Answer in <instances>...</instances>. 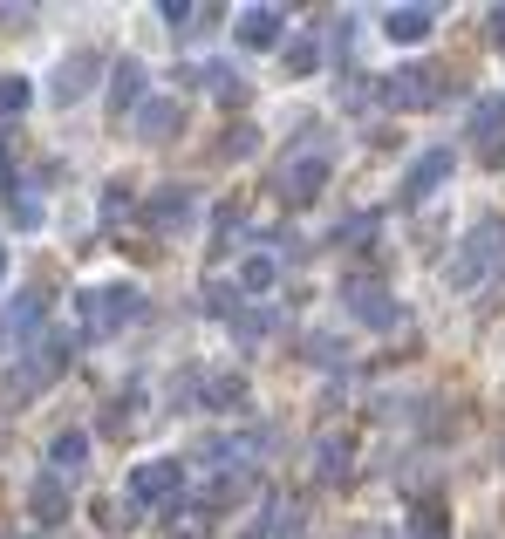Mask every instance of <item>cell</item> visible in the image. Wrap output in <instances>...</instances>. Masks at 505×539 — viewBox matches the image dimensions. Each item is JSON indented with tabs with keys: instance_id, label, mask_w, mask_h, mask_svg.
Wrapping results in <instances>:
<instances>
[{
	"instance_id": "obj_1",
	"label": "cell",
	"mask_w": 505,
	"mask_h": 539,
	"mask_svg": "<svg viewBox=\"0 0 505 539\" xmlns=\"http://www.w3.org/2000/svg\"><path fill=\"white\" fill-rule=\"evenodd\" d=\"M499 267H505V219H478V226L465 232V246L444 260V287H451V294H478Z\"/></svg>"
},
{
	"instance_id": "obj_2",
	"label": "cell",
	"mask_w": 505,
	"mask_h": 539,
	"mask_svg": "<svg viewBox=\"0 0 505 539\" xmlns=\"http://www.w3.org/2000/svg\"><path fill=\"white\" fill-rule=\"evenodd\" d=\"M76 314H82V328L103 342V335H117V328H130V321L144 314V294H137L130 280H110V287H89L76 301Z\"/></svg>"
},
{
	"instance_id": "obj_3",
	"label": "cell",
	"mask_w": 505,
	"mask_h": 539,
	"mask_svg": "<svg viewBox=\"0 0 505 539\" xmlns=\"http://www.w3.org/2000/svg\"><path fill=\"white\" fill-rule=\"evenodd\" d=\"M123 499L137 505H164V512H178V499H185V464L178 458H144L130 464V485H123Z\"/></svg>"
},
{
	"instance_id": "obj_4",
	"label": "cell",
	"mask_w": 505,
	"mask_h": 539,
	"mask_svg": "<svg viewBox=\"0 0 505 539\" xmlns=\"http://www.w3.org/2000/svg\"><path fill=\"white\" fill-rule=\"evenodd\" d=\"M96 69H103V55H96V48L62 55V62H55V76H48V103H62V110H69V103H82V96L96 89Z\"/></svg>"
},
{
	"instance_id": "obj_5",
	"label": "cell",
	"mask_w": 505,
	"mask_h": 539,
	"mask_svg": "<svg viewBox=\"0 0 505 539\" xmlns=\"http://www.w3.org/2000/svg\"><path fill=\"white\" fill-rule=\"evenodd\" d=\"M437 69H396V76H383V103L396 116H410V110H430V103H437V96H444V89H437Z\"/></svg>"
},
{
	"instance_id": "obj_6",
	"label": "cell",
	"mask_w": 505,
	"mask_h": 539,
	"mask_svg": "<svg viewBox=\"0 0 505 539\" xmlns=\"http://www.w3.org/2000/svg\"><path fill=\"white\" fill-rule=\"evenodd\" d=\"M342 301H349V314L362 321V328H396V321H403V308L389 301L376 280H349V287H342Z\"/></svg>"
},
{
	"instance_id": "obj_7",
	"label": "cell",
	"mask_w": 505,
	"mask_h": 539,
	"mask_svg": "<svg viewBox=\"0 0 505 539\" xmlns=\"http://www.w3.org/2000/svg\"><path fill=\"white\" fill-rule=\"evenodd\" d=\"M444 178H451V144H430V151L417 157L410 171H403V205H424V198L437 192Z\"/></svg>"
},
{
	"instance_id": "obj_8",
	"label": "cell",
	"mask_w": 505,
	"mask_h": 539,
	"mask_svg": "<svg viewBox=\"0 0 505 539\" xmlns=\"http://www.w3.org/2000/svg\"><path fill=\"white\" fill-rule=\"evenodd\" d=\"M465 130L478 137V144H485V157L499 164V157H505V96H471Z\"/></svg>"
},
{
	"instance_id": "obj_9",
	"label": "cell",
	"mask_w": 505,
	"mask_h": 539,
	"mask_svg": "<svg viewBox=\"0 0 505 539\" xmlns=\"http://www.w3.org/2000/svg\"><path fill=\"white\" fill-rule=\"evenodd\" d=\"M321 185H328V157L321 151H301L294 164H280V192L287 198H321Z\"/></svg>"
},
{
	"instance_id": "obj_10",
	"label": "cell",
	"mask_w": 505,
	"mask_h": 539,
	"mask_svg": "<svg viewBox=\"0 0 505 539\" xmlns=\"http://www.w3.org/2000/svg\"><path fill=\"white\" fill-rule=\"evenodd\" d=\"M280 28H287V14H280V7H239V14H233V35L246 41V48H273ZM280 48H287V41H280Z\"/></svg>"
},
{
	"instance_id": "obj_11",
	"label": "cell",
	"mask_w": 505,
	"mask_h": 539,
	"mask_svg": "<svg viewBox=\"0 0 505 539\" xmlns=\"http://www.w3.org/2000/svg\"><path fill=\"white\" fill-rule=\"evenodd\" d=\"M28 512H35L41 526H62V519H69V478L41 471L35 485H28Z\"/></svg>"
},
{
	"instance_id": "obj_12",
	"label": "cell",
	"mask_w": 505,
	"mask_h": 539,
	"mask_svg": "<svg viewBox=\"0 0 505 539\" xmlns=\"http://www.w3.org/2000/svg\"><path fill=\"white\" fill-rule=\"evenodd\" d=\"M144 82H151V76H144V62H137V55H123L117 69H110V103H117V116L123 110L137 116L144 103H151V96H144Z\"/></svg>"
},
{
	"instance_id": "obj_13",
	"label": "cell",
	"mask_w": 505,
	"mask_h": 539,
	"mask_svg": "<svg viewBox=\"0 0 505 539\" xmlns=\"http://www.w3.org/2000/svg\"><path fill=\"white\" fill-rule=\"evenodd\" d=\"M130 123H137V137H144V144H164L171 130H185V110H178L171 96H151V103L130 116Z\"/></svg>"
},
{
	"instance_id": "obj_14",
	"label": "cell",
	"mask_w": 505,
	"mask_h": 539,
	"mask_svg": "<svg viewBox=\"0 0 505 539\" xmlns=\"http://www.w3.org/2000/svg\"><path fill=\"white\" fill-rule=\"evenodd\" d=\"M192 212H198L192 185H164V192L151 198V226H157V232H171V226H192Z\"/></svg>"
},
{
	"instance_id": "obj_15",
	"label": "cell",
	"mask_w": 505,
	"mask_h": 539,
	"mask_svg": "<svg viewBox=\"0 0 505 539\" xmlns=\"http://www.w3.org/2000/svg\"><path fill=\"white\" fill-rule=\"evenodd\" d=\"M430 28H437V14H430V7H389V14H383V35L403 41V48L430 41Z\"/></svg>"
},
{
	"instance_id": "obj_16",
	"label": "cell",
	"mask_w": 505,
	"mask_h": 539,
	"mask_svg": "<svg viewBox=\"0 0 505 539\" xmlns=\"http://www.w3.org/2000/svg\"><path fill=\"white\" fill-rule=\"evenodd\" d=\"M82 464H89V430H62V437L48 444V471H55V478H76Z\"/></svg>"
},
{
	"instance_id": "obj_17",
	"label": "cell",
	"mask_w": 505,
	"mask_h": 539,
	"mask_svg": "<svg viewBox=\"0 0 505 539\" xmlns=\"http://www.w3.org/2000/svg\"><path fill=\"white\" fill-rule=\"evenodd\" d=\"M273 280H280L273 253H246V260H239V273H233V287H239V294H253V301H267Z\"/></svg>"
},
{
	"instance_id": "obj_18",
	"label": "cell",
	"mask_w": 505,
	"mask_h": 539,
	"mask_svg": "<svg viewBox=\"0 0 505 539\" xmlns=\"http://www.w3.org/2000/svg\"><path fill=\"white\" fill-rule=\"evenodd\" d=\"M226 328H233V348H239V355H253V348L273 335V314H267V308H239V314H226Z\"/></svg>"
},
{
	"instance_id": "obj_19",
	"label": "cell",
	"mask_w": 505,
	"mask_h": 539,
	"mask_svg": "<svg viewBox=\"0 0 505 539\" xmlns=\"http://www.w3.org/2000/svg\"><path fill=\"white\" fill-rule=\"evenodd\" d=\"M41 294H14V308H7V321H0V342H28V335H35L41 328Z\"/></svg>"
},
{
	"instance_id": "obj_20",
	"label": "cell",
	"mask_w": 505,
	"mask_h": 539,
	"mask_svg": "<svg viewBox=\"0 0 505 539\" xmlns=\"http://www.w3.org/2000/svg\"><path fill=\"white\" fill-rule=\"evenodd\" d=\"M62 369V348H28V369L14 376V396H35V389H48V376Z\"/></svg>"
},
{
	"instance_id": "obj_21",
	"label": "cell",
	"mask_w": 505,
	"mask_h": 539,
	"mask_svg": "<svg viewBox=\"0 0 505 539\" xmlns=\"http://www.w3.org/2000/svg\"><path fill=\"white\" fill-rule=\"evenodd\" d=\"M260 533H267V539H294V533H301V505H294V499H267V505H260Z\"/></svg>"
},
{
	"instance_id": "obj_22",
	"label": "cell",
	"mask_w": 505,
	"mask_h": 539,
	"mask_svg": "<svg viewBox=\"0 0 505 539\" xmlns=\"http://www.w3.org/2000/svg\"><path fill=\"white\" fill-rule=\"evenodd\" d=\"M280 55H287V76H314V69H321V48H314V35H294Z\"/></svg>"
},
{
	"instance_id": "obj_23",
	"label": "cell",
	"mask_w": 505,
	"mask_h": 539,
	"mask_svg": "<svg viewBox=\"0 0 505 539\" xmlns=\"http://www.w3.org/2000/svg\"><path fill=\"white\" fill-rule=\"evenodd\" d=\"M205 403H212V410H239V403H246V383H239V376H205Z\"/></svg>"
},
{
	"instance_id": "obj_24",
	"label": "cell",
	"mask_w": 505,
	"mask_h": 539,
	"mask_svg": "<svg viewBox=\"0 0 505 539\" xmlns=\"http://www.w3.org/2000/svg\"><path fill=\"white\" fill-rule=\"evenodd\" d=\"M28 103H35V89H28V76H0V123H7V116H21Z\"/></svg>"
},
{
	"instance_id": "obj_25",
	"label": "cell",
	"mask_w": 505,
	"mask_h": 539,
	"mask_svg": "<svg viewBox=\"0 0 505 539\" xmlns=\"http://www.w3.org/2000/svg\"><path fill=\"white\" fill-rule=\"evenodd\" d=\"M205 82H212V96H219V103H239V96H246V76H239V69H226V62H212V69H205Z\"/></svg>"
},
{
	"instance_id": "obj_26",
	"label": "cell",
	"mask_w": 505,
	"mask_h": 539,
	"mask_svg": "<svg viewBox=\"0 0 505 539\" xmlns=\"http://www.w3.org/2000/svg\"><path fill=\"white\" fill-rule=\"evenodd\" d=\"M342 464H349V444H335V437H321V444H314V471H321V478H335Z\"/></svg>"
},
{
	"instance_id": "obj_27",
	"label": "cell",
	"mask_w": 505,
	"mask_h": 539,
	"mask_svg": "<svg viewBox=\"0 0 505 539\" xmlns=\"http://www.w3.org/2000/svg\"><path fill=\"white\" fill-rule=\"evenodd\" d=\"M253 144H260V130H253V123H239V130L226 137V144H219V151H226V157H253Z\"/></svg>"
},
{
	"instance_id": "obj_28",
	"label": "cell",
	"mask_w": 505,
	"mask_h": 539,
	"mask_svg": "<svg viewBox=\"0 0 505 539\" xmlns=\"http://www.w3.org/2000/svg\"><path fill=\"white\" fill-rule=\"evenodd\" d=\"M117 212H130V185H110L103 192V219H117Z\"/></svg>"
},
{
	"instance_id": "obj_29",
	"label": "cell",
	"mask_w": 505,
	"mask_h": 539,
	"mask_svg": "<svg viewBox=\"0 0 505 539\" xmlns=\"http://www.w3.org/2000/svg\"><path fill=\"white\" fill-rule=\"evenodd\" d=\"M485 41H492V48L505 55V7H492V21H485Z\"/></svg>"
},
{
	"instance_id": "obj_30",
	"label": "cell",
	"mask_w": 505,
	"mask_h": 539,
	"mask_svg": "<svg viewBox=\"0 0 505 539\" xmlns=\"http://www.w3.org/2000/svg\"><path fill=\"white\" fill-rule=\"evenodd\" d=\"M0 280H7V246H0Z\"/></svg>"
},
{
	"instance_id": "obj_31",
	"label": "cell",
	"mask_w": 505,
	"mask_h": 539,
	"mask_svg": "<svg viewBox=\"0 0 505 539\" xmlns=\"http://www.w3.org/2000/svg\"><path fill=\"white\" fill-rule=\"evenodd\" d=\"M0 178H7V151H0Z\"/></svg>"
}]
</instances>
